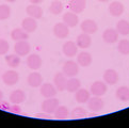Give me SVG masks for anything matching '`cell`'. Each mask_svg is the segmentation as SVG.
<instances>
[{
	"label": "cell",
	"instance_id": "12",
	"mask_svg": "<svg viewBox=\"0 0 129 128\" xmlns=\"http://www.w3.org/2000/svg\"><path fill=\"white\" fill-rule=\"evenodd\" d=\"M62 19H63L64 24H65L67 27H70V28H74V27H76L78 24H79V17H78V15L76 13H74L72 11L64 13Z\"/></svg>",
	"mask_w": 129,
	"mask_h": 128
},
{
	"label": "cell",
	"instance_id": "6",
	"mask_svg": "<svg viewBox=\"0 0 129 128\" xmlns=\"http://www.w3.org/2000/svg\"><path fill=\"white\" fill-rule=\"evenodd\" d=\"M57 88L54 86V84L46 82V83H42V85L40 86V92L41 95L45 98H51V97H56L57 95Z\"/></svg>",
	"mask_w": 129,
	"mask_h": 128
},
{
	"label": "cell",
	"instance_id": "23",
	"mask_svg": "<svg viewBox=\"0 0 129 128\" xmlns=\"http://www.w3.org/2000/svg\"><path fill=\"white\" fill-rule=\"evenodd\" d=\"M91 98V92L89 90L80 88L75 92V99L78 104H86Z\"/></svg>",
	"mask_w": 129,
	"mask_h": 128
},
{
	"label": "cell",
	"instance_id": "40",
	"mask_svg": "<svg viewBox=\"0 0 129 128\" xmlns=\"http://www.w3.org/2000/svg\"><path fill=\"white\" fill-rule=\"evenodd\" d=\"M1 100H3V92L0 90V102H1Z\"/></svg>",
	"mask_w": 129,
	"mask_h": 128
},
{
	"label": "cell",
	"instance_id": "35",
	"mask_svg": "<svg viewBox=\"0 0 129 128\" xmlns=\"http://www.w3.org/2000/svg\"><path fill=\"white\" fill-rule=\"evenodd\" d=\"M9 49H10V45H9L8 41L0 39V56H4L7 54Z\"/></svg>",
	"mask_w": 129,
	"mask_h": 128
},
{
	"label": "cell",
	"instance_id": "41",
	"mask_svg": "<svg viewBox=\"0 0 129 128\" xmlns=\"http://www.w3.org/2000/svg\"><path fill=\"white\" fill-rule=\"evenodd\" d=\"M97 1H99V2H108L109 0H97Z\"/></svg>",
	"mask_w": 129,
	"mask_h": 128
},
{
	"label": "cell",
	"instance_id": "11",
	"mask_svg": "<svg viewBox=\"0 0 129 128\" xmlns=\"http://www.w3.org/2000/svg\"><path fill=\"white\" fill-rule=\"evenodd\" d=\"M80 28L82 30V32L87 34H94L97 32L98 30V25L96 24V21H94L93 19H85L81 22Z\"/></svg>",
	"mask_w": 129,
	"mask_h": 128
},
{
	"label": "cell",
	"instance_id": "27",
	"mask_svg": "<svg viewBox=\"0 0 129 128\" xmlns=\"http://www.w3.org/2000/svg\"><path fill=\"white\" fill-rule=\"evenodd\" d=\"M115 96L121 102L124 103L129 102V86H125V85L119 86L116 90V92H115Z\"/></svg>",
	"mask_w": 129,
	"mask_h": 128
},
{
	"label": "cell",
	"instance_id": "24",
	"mask_svg": "<svg viewBox=\"0 0 129 128\" xmlns=\"http://www.w3.org/2000/svg\"><path fill=\"white\" fill-rule=\"evenodd\" d=\"M10 102L12 104H17L20 105L26 100V93L22 90H14L13 92L10 94Z\"/></svg>",
	"mask_w": 129,
	"mask_h": 128
},
{
	"label": "cell",
	"instance_id": "10",
	"mask_svg": "<svg viewBox=\"0 0 129 128\" xmlns=\"http://www.w3.org/2000/svg\"><path fill=\"white\" fill-rule=\"evenodd\" d=\"M86 104H87L89 109L93 112H99V111L103 110L104 107H105L104 100L101 99L99 96H93V97H91Z\"/></svg>",
	"mask_w": 129,
	"mask_h": 128
},
{
	"label": "cell",
	"instance_id": "9",
	"mask_svg": "<svg viewBox=\"0 0 129 128\" xmlns=\"http://www.w3.org/2000/svg\"><path fill=\"white\" fill-rule=\"evenodd\" d=\"M62 52L64 53V56L68 58H73L74 56H76L78 53V46L76 42H73V41L65 42L62 46Z\"/></svg>",
	"mask_w": 129,
	"mask_h": 128
},
{
	"label": "cell",
	"instance_id": "29",
	"mask_svg": "<svg viewBox=\"0 0 129 128\" xmlns=\"http://www.w3.org/2000/svg\"><path fill=\"white\" fill-rule=\"evenodd\" d=\"M64 10V6L63 3L60 1V0H53V1L50 3L49 7V12L53 15H60Z\"/></svg>",
	"mask_w": 129,
	"mask_h": 128
},
{
	"label": "cell",
	"instance_id": "13",
	"mask_svg": "<svg viewBox=\"0 0 129 128\" xmlns=\"http://www.w3.org/2000/svg\"><path fill=\"white\" fill-rule=\"evenodd\" d=\"M118 73L115 71V70H112V68H109L107 70L105 73H104V81L107 83L108 85H114L116 84L118 82Z\"/></svg>",
	"mask_w": 129,
	"mask_h": 128
},
{
	"label": "cell",
	"instance_id": "7",
	"mask_svg": "<svg viewBox=\"0 0 129 128\" xmlns=\"http://www.w3.org/2000/svg\"><path fill=\"white\" fill-rule=\"evenodd\" d=\"M42 64H43L42 58H41L39 54H36V53L28 54V57H27V65H28L30 70L38 71L42 67Z\"/></svg>",
	"mask_w": 129,
	"mask_h": 128
},
{
	"label": "cell",
	"instance_id": "17",
	"mask_svg": "<svg viewBox=\"0 0 129 128\" xmlns=\"http://www.w3.org/2000/svg\"><path fill=\"white\" fill-rule=\"evenodd\" d=\"M103 40L107 44L116 43V41L118 40V32L116 31V29H112V28L106 29L103 33Z\"/></svg>",
	"mask_w": 129,
	"mask_h": 128
},
{
	"label": "cell",
	"instance_id": "2",
	"mask_svg": "<svg viewBox=\"0 0 129 128\" xmlns=\"http://www.w3.org/2000/svg\"><path fill=\"white\" fill-rule=\"evenodd\" d=\"M59 106H60L59 99L54 98V97H51V98H46L42 103V105H41V108H42V110L44 112H46V113L53 114Z\"/></svg>",
	"mask_w": 129,
	"mask_h": 128
},
{
	"label": "cell",
	"instance_id": "25",
	"mask_svg": "<svg viewBox=\"0 0 129 128\" xmlns=\"http://www.w3.org/2000/svg\"><path fill=\"white\" fill-rule=\"evenodd\" d=\"M81 88V82L76 77H70V79L66 81V91L70 93H75L77 90Z\"/></svg>",
	"mask_w": 129,
	"mask_h": 128
},
{
	"label": "cell",
	"instance_id": "16",
	"mask_svg": "<svg viewBox=\"0 0 129 128\" xmlns=\"http://www.w3.org/2000/svg\"><path fill=\"white\" fill-rule=\"evenodd\" d=\"M21 28L28 33H33L38 29V21L32 17H26L21 21Z\"/></svg>",
	"mask_w": 129,
	"mask_h": 128
},
{
	"label": "cell",
	"instance_id": "26",
	"mask_svg": "<svg viewBox=\"0 0 129 128\" xmlns=\"http://www.w3.org/2000/svg\"><path fill=\"white\" fill-rule=\"evenodd\" d=\"M11 39L15 42L22 40H28L29 39V33L26 32L22 28H16L11 32Z\"/></svg>",
	"mask_w": 129,
	"mask_h": 128
},
{
	"label": "cell",
	"instance_id": "38",
	"mask_svg": "<svg viewBox=\"0 0 129 128\" xmlns=\"http://www.w3.org/2000/svg\"><path fill=\"white\" fill-rule=\"evenodd\" d=\"M35 116L39 117V118H45V120H49V118H50V115L48 113H46V112H44V113H38V114H35Z\"/></svg>",
	"mask_w": 129,
	"mask_h": 128
},
{
	"label": "cell",
	"instance_id": "32",
	"mask_svg": "<svg viewBox=\"0 0 129 128\" xmlns=\"http://www.w3.org/2000/svg\"><path fill=\"white\" fill-rule=\"evenodd\" d=\"M70 115L72 118H74V120H78V118H83L87 115V112L85 109H83L82 107H76L74 108L72 112L70 113Z\"/></svg>",
	"mask_w": 129,
	"mask_h": 128
},
{
	"label": "cell",
	"instance_id": "5",
	"mask_svg": "<svg viewBox=\"0 0 129 128\" xmlns=\"http://www.w3.org/2000/svg\"><path fill=\"white\" fill-rule=\"evenodd\" d=\"M107 90H108V86L105 81H95L91 84L90 92L93 96H99V97H101L103 95L107 93Z\"/></svg>",
	"mask_w": 129,
	"mask_h": 128
},
{
	"label": "cell",
	"instance_id": "39",
	"mask_svg": "<svg viewBox=\"0 0 129 128\" xmlns=\"http://www.w3.org/2000/svg\"><path fill=\"white\" fill-rule=\"evenodd\" d=\"M29 1H30L32 4H40V3H42L44 0H29Z\"/></svg>",
	"mask_w": 129,
	"mask_h": 128
},
{
	"label": "cell",
	"instance_id": "22",
	"mask_svg": "<svg viewBox=\"0 0 129 128\" xmlns=\"http://www.w3.org/2000/svg\"><path fill=\"white\" fill-rule=\"evenodd\" d=\"M93 58H92L91 53L87 51H81L77 54V63L79 64V66L82 67H87L91 65Z\"/></svg>",
	"mask_w": 129,
	"mask_h": 128
},
{
	"label": "cell",
	"instance_id": "20",
	"mask_svg": "<svg viewBox=\"0 0 129 128\" xmlns=\"http://www.w3.org/2000/svg\"><path fill=\"white\" fill-rule=\"evenodd\" d=\"M27 81H28V84L31 88H40L43 83V77L40 73L33 72V73H30L29 74L28 78H27Z\"/></svg>",
	"mask_w": 129,
	"mask_h": 128
},
{
	"label": "cell",
	"instance_id": "21",
	"mask_svg": "<svg viewBox=\"0 0 129 128\" xmlns=\"http://www.w3.org/2000/svg\"><path fill=\"white\" fill-rule=\"evenodd\" d=\"M125 7L121 1H113L109 4V13L114 17H119L123 15Z\"/></svg>",
	"mask_w": 129,
	"mask_h": 128
},
{
	"label": "cell",
	"instance_id": "18",
	"mask_svg": "<svg viewBox=\"0 0 129 128\" xmlns=\"http://www.w3.org/2000/svg\"><path fill=\"white\" fill-rule=\"evenodd\" d=\"M76 44L78 48H81V49H86L91 46L92 44V39H91V35L84 33L82 32L81 34H79L77 36V40H76Z\"/></svg>",
	"mask_w": 129,
	"mask_h": 128
},
{
	"label": "cell",
	"instance_id": "8",
	"mask_svg": "<svg viewBox=\"0 0 129 128\" xmlns=\"http://www.w3.org/2000/svg\"><path fill=\"white\" fill-rule=\"evenodd\" d=\"M53 34L58 39H66L70 34V27L64 22H58L53 26Z\"/></svg>",
	"mask_w": 129,
	"mask_h": 128
},
{
	"label": "cell",
	"instance_id": "30",
	"mask_svg": "<svg viewBox=\"0 0 129 128\" xmlns=\"http://www.w3.org/2000/svg\"><path fill=\"white\" fill-rule=\"evenodd\" d=\"M116 31L118 32V34L121 35H128L129 34V21L126 19L119 20L116 24Z\"/></svg>",
	"mask_w": 129,
	"mask_h": 128
},
{
	"label": "cell",
	"instance_id": "1",
	"mask_svg": "<svg viewBox=\"0 0 129 128\" xmlns=\"http://www.w3.org/2000/svg\"><path fill=\"white\" fill-rule=\"evenodd\" d=\"M62 73L66 77H76L79 73V64L74 60H68L64 63L62 67Z\"/></svg>",
	"mask_w": 129,
	"mask_h": 128
},
{
	"label": "cell",
	"instance_id": "42",
	"mask_svg": "<svg viewBox=\"0 0 129 128\" xmlns=\"http://www.w3.org/2000/svg\"><path fill=\"white\" fill-rule=\"evenodd\" d=\"M6 1H7V2H15L16 0H6Z\"/></svg>",
	"mask_w": 129,
	"mask_h": 128
},
{
	"label": "cell",
	"instance_id": "33",
	"mask_svg": "<svg viewBox=\"0 0 129 128\" xmlns=\"http://www.w3.org/2000/svg\"><path fill=\"white\" fill-rule=\"evenodd\" d=\"M117 50L123 56L129 54V41L128 40H121L117 43Z\"/></svg>",
	"mask_w": 129,
	"mask_h": 128
},
{
	"label": "cell",
	"instance_id": "3",
	"mask_svg": "<svg viewBox=\"0 0 129 128\" xmlns=\"http://www.w3.org/2000/svg\"><path fill=\"white\" fill-rule=\"evenodd\" d=\"M2 81L4 84H7L9 86H12V85H15L18 81H19V74L13 70H10V71H7L4 72L2 74Z\"/></svg>",
	"mask_w": 129,
	"mask_h": 128
},
{
	"label": "cell",
	"instance_id": "28",
	"mask_svg": "<svg viewBox=\"0 0 129 128\" xmlns=\"http://www.w3.org/2000/svg\"><path fill=\"white\" fill-rule=\"evenodd\" d=\"M6 62L9 66H10L11 68H17L18 66L20 65V62H21V59H20V56H18V54H8V56H6Z\"/></svg>",
	"mask_w": 129,
	"mask_h": 128
},
{
	"label": "cell",
	"instance_id": "15",
	"mask_svg": "<svg viewBox=\"0 0 129 128\" xmlns=\"http://www.w3.org/2000/svg\"><path fill=\"white\" fill-rule=\"evenodd\" d=\"M26 13L29 17H32L34 19H40L43 16V9L39 4H30L26 8Z\"/></svg>",
	"mask_w": 129,
	"mask_h": 128
},
{
	"label": "cell",
	"instance_id": "14",
	"mask_svg": "<svg viewBox=\"0 0 129 128\" xmlns=\"http://www.w3.org/2000/svg\"><path fill=\"white\" fill-rule=\"evenodd\" d=\"M85 7H86L85 0H70V2H68L70 11L76 13V14L82 13L85 10Z\"/></svg>",
	"mask_w": 129,
	"mask_h": 128
},
{
	"label": "cell",
	"instance_id": "36",
	"mask_svg": "<svg viewBox=\"0 0 129 128\" xmlns=\"http://www.w3.org/2000/svg\"><path fill=\"white\" fill-rule=\"evenodd\" d=\"M10 111L11 113H14V114H20L21 113V108L19 107V105L17 104H12V106L10 107Z\"/></svg>",
	"mask_w": 129,
	"mask_h": 128
},
{
	"label": "cell",
	"instance_id": "4",
	"mask_svg": "<svg viewBox=\"0 0 129 128\" xmlns=\"http://www.w3.org/2000/svg\"><path fill=\"white\" fill-rule=\"evenodd\" d=\"M14 50H15V53L18 54V56L26 57V56H28L31 51V45L27 40L18 41L14 45Z\"/></svg>",
	"mask_w": 129,
	"mask_h": 128
},
{
	"label": "cell",
	"instance_id": "34",
	"mask_svg": "<svg viewBox=\"0 0 129 128\" xmlns=\"http://www.w3.org/2000/svg\"><path fill=\"white\" fill-rule=\"evenodd\" d=\"M11 16V8L8 4H0V20H6Z\"/></svg>",
	"mask_w": 129,
	"mask_h": 128
},
{
	"label": "cell",
	"instance_id": "31",
	"mask_svg": "<svg viewBox=\"0 0 129 128\" xmlns=\"http://www.w3.org/2000/svg\"><path fill=\"white\" fill-rule=\"evenodd\" d=\"M53 114L57 120H65V118H67L68 115H70V110H68V108L65 106H59Z\"/></svg>",
	"mask_w": 129,
	"mask_h": 128
},
{
	"label": "cell",
	"instance_id": "37",
	"mask_svg": "<svg viewBox=\"0 0 129 128\" xmlns=\"http://www.w3.org/2000/svg\"><path fill=\"white\" fill-rule=\"evenodd\" d=\"M10 107H11V105L9 102H6V100H1V102H0V110L9 111L10 110Z\"/></svg>",
	"mask_w": 129,
	"mask_h": 128
},
{
	"label": "cell",
	"instance_id": "19",
	"mask_svg": "<svg viewBox=\"0 0 129 128\" xmlns=\"http://www.w3.org/2000/svg\"><path fill=\"white\" fill-rule=\"evenodd\" d=\"M66 81L67 78L66 76L63 74V73H57L53 77V84L57 88L58 91L62 92V91H65L66 89Z\"/></svg>",
	"mask_w": 129,
	"mask_h": 128
}]
</instances>
